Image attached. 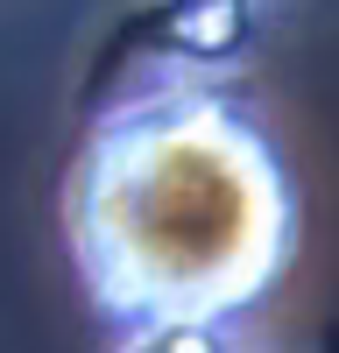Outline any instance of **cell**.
<instances>
[{
	"instance_id": "cell-2",
	"label": "cell",
	"mask_w": 339,
	"mask_h": 353,
	"mask_svg": "<svg viewBox=\"0 0 339 353\" xmlns=\"http://www.w3.org/2000/svg\"><path fill=\"white\" fill-rule=\"evenodd\" d=\"M121 353H226V332H163V339H134Z\"/></svg>"
},
{
	"instance_id": "cell-1",
	"label": "cell",
	"mask_w": 339,
	"mask_h": 353,
	"mask_svg": "<svg viewBox=\"0 0 339 353\" xmlns=\"http://www.w3.org/2000/svg\"><path fill=\"white\" fill-rule=\"evenodd\" d=\"M64 241L121 346L234 332L297 261V170L247 92L170 71L92 113L64 176Z\"/></svg>"
}]
</instances>
